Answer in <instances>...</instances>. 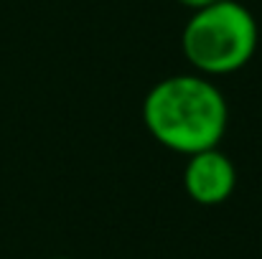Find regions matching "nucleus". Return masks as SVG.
Instances as JSON below:
<instances>
[{
	"label": "nucleus",
	"mask_w": 262,
	"mask_h": 259,
	"mask_svg": "<svg viewBox=\"0 0 262 259\" xmlns=\"http://www.w3.org/2000/svg\"><path fill=\"white\" fill-rule=\"evenodd\" d=\"M143 122L156 143L188 158L219 148L229 125V107L209 77L176 74L145 94Z\"/></svg>",
	"instance_id": "f257e3e1"
},
{
	"label": "nucleus",
	"mask_w": 262,
	"mask_h": 259,
	"mask_svg": "<svg viewBox=\"0 0 262 259\" xmlns=\"http://www.w3.org/2000/svg\"><path fill=\"white\" fill-rule=\"evenodd\" d=\"M260 43V28L239 0H219L193 10L183 26L181 49L201 77H227L245 69Z\"/></svg>",
	"instance_id": "f03ea898"
},
{
	"label": "nucleus",
	"mask_w": 262,
	"mask_h": 259,
	"mask_svg": "<svg viewBox=\"0 0 262 259\" xmlns=\"http://www.w3.org/2000/svg\"><path fill=\"white\" fill-rule=\"evenodd\" d=\"M183 188L191 201L201 206H219L237 188V168L219 148L193 153L183 168Z\"/></svg>",
	"instance_id": "7ed1b4c3"
},
{
	"label": "nucleus",
	"mask_w": 262,
	"mask_h": 259,
	"mask_svg": "<svg viewBox=\"0 0 262 259\" xmlns=\"http://www.w3.org/2000/svg\"><path fill=\"white\" fill-rule=\"evenodd\" d=\"M178 3L186 5V8H191V10H201V8H209V5H214L219 0H178Z\"/></svg>",
	"instance_id": "20e7f679"
},
{
	"label": "nucleus",
	"mask_w": 262,
	"mask_h": 259,
	"mask_svg": "<svg viewBox=\"0 0 262 259\" xmlns=\"http://www.w3.org/2000/svg\"><path fill=\"white\" fill-rule=\"evenodd\" d=\"M56 259H69V257H56Z\"/></svg>",
	"instance_id": "39448f33"
}]
</instances>
